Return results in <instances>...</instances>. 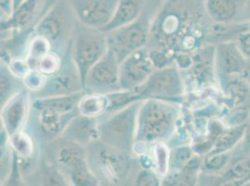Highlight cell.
Here are the masks:
<instances>
[{
	"instance_id": "6da1fadb",
	"label": "cell",
	"mask_w": 250,
	"mask_h": 186,
	"mask_svg": "<svg viewBox=\"0 0 250 186\" xmlns=\"http://www.w3.org/2000/svg\"><path fill=\"white\" fill-rule=\"evenodd\" d=\"M205 0H164L158 7L150 27L146 48L192 54L206 45L211 31ZM212 26V25H211Z\"/></svg>"
},
{
	"instance_id": "7a4b0ae2",
	"label": "cell",
	"mask_w": 250,
	"mask_h": 186,
	"mask_svg": "<svg viewBox=\"0 0 250 186\" xmlns=\"http://www.w3.org/2000/svg\"><path fill=\"white\" fill-rule=\"evenodd\" d=\"M85 93L82 91L32 99L30 113L23 130L31 135L41 146L60 138L70 121L80 114L78 104Z\"/></svg>"
},
{
	"instance_id": "3957f363",
	"label": "cell",
	"mask_w": 250,
	"mask_h": 186,
	"mask_svg": "<svg viewBox=\"0 0 250 186\" xmlns=\"http://www.w3.org/2000/svg\"><path fill=\"white\" fill-rule=\"evenodd\" d=\"M86 150L88 163L100 186L135 185L142 167L133 152L106 145L100 140L90 144Z\"/></svg>"
},
{
	"instance_id": "277c9868",
	"label": "cell",
	"mask_w": 250,
	"mask_h": 186,
	"mask_svg": "<svg viewBox=\"0 0 250 186\" xmlns=\"http://www.w3.org/2000/svg\"><path fill=\"white\" fill-rule=\"evenodd\" d=\"M181 117V104L158 99L142 102L137 114L136 143L147 145L168 143L175 134Z\"/></svg>"
},
{
	"instance_id": "5b68a950",
	"label": "cell",
	"mask_w": 250,
	"mask_h": 186,
	"mask_svg": "<svg viewBox=\"0 0 250 186\" xmlns=\"http://www.w3.org/2000/svg\"><path fill=\"white\" fill-rule=\"evenodd\" d=\"M77 18L67 0H57L32 32V36L46 38L52 52L62 56L68 50L73 36Z\"/></svg>"
},
{
	"instance_id": "8992f818",
	"label": "cell",
	"mask_w": 250,
	"mask_h": 186,
	"mask_svg": "<svg viewBox=\"0 0 250 186\" xmlns=\"http://www.w3.org/2000/svg\"><path fill=\"white\" fill-rule=\"evenodd\" d=\"M143 101L129 104L113 114L99 116V140L106 145L133 152L136 143L137 114Z\"/></svg>"
},
{
	"instance_id": "52a82bcc",
	"label": "cell",
	"mask_w": 250,
	"mask_h": 186,
	"mask_svg": "<svg viewBox=\"0 0 250 186\" xmlns=\"http://www.w3.org/2000/svg\"><path fill=\"white\" fill-rule=\"evenodd\" d=\"M108 51L106 33L77 21L71 39V54L83 86L90 69Z\"/></svg>"
},
{
	"instance_id": "ba28073f",
	"label": "cell",
	"mask_w": 250,
	"mask_h": 186,
	"mask_svg": "<svg viewBox=\"0 0 250 186\" xmlns=\"http://www.w3.org/2000/svg\"><path fill=\"white\" fill-rule=\"evenodd\" d=\"M158 7L154 9L146 6L136 21L106 33L108 49L114 53L120 63L132 53L147 46L151 21Z\"/></svg>"
},
{
	"instance_id": "9c48e42d",
	"label": "cell",
	"mask_w": 250,
	"mask_h": 186,
	"mask_svg": "<svg viewBox=\"0 0 250 186\" xmlns=\"http://www.w3.org/2000/svg\"><path fill=\"white\" fill-rule=\"evenodd\" d=\"M136 92L145 100L158 99L181 104L186 93V84L176 63L156 69Z\"/></svg>"
},
{
	"instance_id": "30bf717a",
	"label": "cell",
	"mask_w": 250,
	"mask_h": 186,
	"mask_svg": "<svg viewBox=\"0 0 250 186\" xmlns=\"http://www.w3.org/2000/svg\"><path fill=\"white\" fill-rule=\"evenodd\" d=\"M84 91L80 72L71 54V44L63 55L61 68L58 72L47 76L45 84L38 93H30L32 99L67 95Z\"/></svg>"
},
{
	"instance_id": "8fae6325",
	"label": "cell",
	"mask_w": 250,
	"mask_h": 186,
	"mask_svg": "<svg viewBox=\"0 0 250 186\" xmlns=\"http://www.w3.org/2000/svg\"><path fill=\"white\" fill-rule=\"evenodd\" d=\"M57 0H22L11 17L1 21V39L11 35L33 31Z\"/></svg>"
},
{
	"instance_id": "7c38bea8",
	"label": "cell",
	"mask_w": 250,
	"mask_h": 186,
	"mask_svg": "<svg viewBox=\"0 0 250 186\" xmlns=\"http://www.w3.org/2000/svg\"><path fill=\"white\" fill-rule=\"evenodd\" d=\"M120 62L109 49L87 74L83 90L87 93L110 94L122 91Z\"/></svg>"
},
{
	"instance_id": "4fadbf2b",
	"label": "cell",
	"mask_w": 250,
	"mask_h": 186,
	"mask_svg": "<svg viewBox=\"0 0 250 186\" xmlns=\"http://www.w3.org/2000/svg\"><path fill=\"white\" fill-rule=\"evenodd\" d=\"M248 61L237 41L218 43L215 52V72L219 86L231 78L243 77Z\"/></svg>"
},
{
	"instance_id": "5bb4252c",
	"label": "cell",
	"mask_w": 250,
	"mask_h": 186,
	"mask_svg": "<svg viewBox=\"0 0 250 186\" xmlns=\"http://www.w3.org/2000/svg\"><path fill=\"white\" fill-rule=\"evenodd\" d=\"M155 70L146 47L132 53L120 64L122 91H136L146 82Z\"/></svg>"
},
{
	"instance_id": "9a60e30c",
	"label": "cell",
	"mask_w": 250,
	"mask_h": 186,
	"mask_svg": "<svg viewBox=\"0 0 250 186\" xmlns=\"http://www.w3.org/2000/svg\"><path fill=\"white\" fill-rule=\"evenodd\" d=\"M79 22L103 29L113 18L119 0H67Z\"/></svg>"
},
{
	"instance_id": "2e32d148",
	"label": "cell",
	"mask_w": 250,
	"mask_h": 186,
	"mask_svg": "<svg viewBox=\"0 0 250 186\" xmlns=\"http://www.w3.org/2000/svg\"><path fill=\"white\" fill-rule=\"evenodd\" d=\"M31 102L30 92L24 89L1 107V127L10 136L24 130L31 109Z\"/></svg>"
},
{
	"instance_id": "e0dca14e",
	"label": "cell",
	"mask_w": 250,
	"mask_h": 186,
	"mask_svg": "<svg viewBox=\"0 0 250 186\" xmlns=\"http://www.w3.org/2000/svg\"><path fill=\"white\" fill-rule=\"evenodd\" d=\"M205 10L214 23L229 24L250 21L249 0H205Z\"/></svg>"
},
{
	"instance_id": "ac0fdd59",
	"label": "cell",
	"mask_w": 250,
	"mask_h": 186,
	"mask_svg": "<svg viewBox=\"0 0 250 186\" xmlns=\"http://www.w3.org/2000/svg\"><path fill=\"white\" fill-rule=\"evenodd\" d=\"M98 124V117H89L79 114L70 121L62 136L87 147L94 141L99 140Z\"/></svg>"
},
{
	"instance_id": "d6986e66",
	"label": "cell",
	"mask_w": 250,
	"mask_h": 186,
	"mask_svg": "<svg viewBox=\"0 0 250 186\" xmlns=\"http://www.w3.org/2000/svg\"><path fill=\"white\" fill-rule=\"evenodd\" d=\"M149 0H119L113 18L102 30L112 31L136 21L145 11Z\"/></svg>"
},
{
	"instance_id": "ffe728a7",
	"label": "cell",
	"mask_w": 250,
	"mask_h": 186,
	"mask_svg": "<svg viewBox=\"0 0 250 186\" xmlns=\"http://www.w3.org/2000/svg\"><path fill=\"white\" fill-rule=\"evenodd\" d=\"M220 89L231 109L245 107L250 103V86L242 76L229 79Z\"/></svg>"
},
{
	"instance_id": "44dd1931",
	"label": "cell",
	"mask_w": 250,
	"mask_h": 186,
	"mask_svg": "<svg viewBox=\"0 0 250 186\" xmlns=\"http://www.w3.org/2000/svg\"><path fill=\"white\" fill-rule=\"evenodd\" d=\"M219 176L224 185H234L236 183H246L250 180V154L244 153L233 156L226 169ZM244 185V184H243Z\"/></svg>"
},
{
	"instance_id": "7402d4cb",
	"label": "cell",
	"mask_w": 250,
	"mask_h": 186,
	"mask_svg": "<svg viewBox=\"0 0 250 186\" xmlns=\"http://www.w3.org/2000/svg\"><path fill=\"white\" fill-rule=\"evenodd\" d=\"M9 143L20 160L33 159L42 155V146L25 130L11 135Z\"/></svg>"
},
{
	"instance_id": "603a6c76",
	"label": "cell",
	"mask_w": 250,
	"mask_h": 186,
	"mask_svg": "<svg viewBox=\"0 0 250 186\" xmlns=\"http://www.w3.org/2000/svg\"><path fill=\"white\" fill-rule=\"evenodd\" d=\"M21 77L11 72L9 64L1 60L0 65V106H4L12 97L24 90Z\"/></svg>"
},
{
	"instance_id": "cb8c5ba5",
	"label": "cell",
	"mask_w": 250,
	"mask_h": 186,
	"mask_svg": "<svg viewBox=\"0 0 250 186\" xmlns=\"http://www.w3.org/2000/svg\"><path fill=\"white\" fill-rule=\"evenodd\" d=\"M110 104L107 94L85 93L78 104L79 113L89 117H99L105 114Z\"/></svg>"
},
{
	"instance_id": "d4e9b609",
	"label": "cell",
	"mask_w": 250,
	"mask_h": 186,
	"mask_svg": "<svg viewBox=\"0 0 250 186\" xmlns=\"http://www.w3.org/2000/svg\"><path fill=\"white\" fill-rule=\"evenodd\" d=\"M247 122L235 126H228L224 131L219 135L211 153H225L233 151L242 143Z\"/></svg>"
},
{
	"instance_id": "484cf974",
	"label": "cell",
	"mask_w": 250,
	"mask_h": 186,
	"mask_svg": "<svg viewBox=\"0 0 250 186\" xmlns=\"http://www.w3.org/2000/svg\"><path fill=\"white\" fill-rule=\"evenodd\" d=\"M233 151L225 153L209 152L203 158L202 170L205 172V174L220 175L229 165L233 156Z\"/></svg>"
},
{
	"instance_id": "4316f807",
	"label": "cell",
	"mask_w": 250,
	"mask_h": 186,
	"mask_svg": "<svg viewBox=\"0 0 250 186\" xmlns=\"http://www.w3.org/2000/svg\"><path fill=\"white\" fill-rule=\"evenodd\" d=\"M50 52H52V46L50 42L40 36H32L25 58L30 69H37L39 62Z\"/></svg>"
},
{
	"instance_id": "83f0119b",
	"label": "cell",
	"mask_w": 250,
	"mask_h": 186,
	"mask_svg": "<svg viewBox=\"0 0 250 186\" xmlns=\"http://www.w3.org/2000/svg\"><path fill=\"white\" fill-rule=\"evenodd\" d=\"M151 155L154 162V169L159 176L164 179L170 171L171 149L166 142H159L152 145Z\"/></svg>"
},
{
	"instance_id": "f1b7e54d",
	"label": "cell",
	"mask_w": 250,
	"mask_h": 186,
	"mask_svg": "<svg viewBox=\"0 0 250 186\" xmlns=\"http://www.w3.org/2000/svg\"><path fill=\"white\" fill-rule=\"evenodd\" d=\"M110 104L105 114L103 115H108L124 109L129 104H133L138 101L145 100L139 93L136 91H120L117 93L107 94Z\"/></svg>"
},
{
	"instance_id": "f546056e",
	"label": "cell",
	"mask_w": 250,
	"mask_h": 186,
	"mask_svg": "<svg viewBox=\"0 0 250 186\" xmlns=\"http://www.w3.org/2000/svg\"><path fill=\"white\" fill-rule=\"evenodd\" d=\"M62 60L63 56L52 51L47 55H45L41 60V62H39L37 70H39L46 76H50L59 71L62 66Z\"/></svg>"
},
{
	"instance_id": "4dcf8cb0",
	"label": "cell",
	"mask_w": 250,
	"mask_h": 186,
	"mask_svg": "<svg viewBox=\"0 0 250 186\" xmlns=\"http://www.w3.org/2000/svg\"><path fill=\"white\" fill-rule=\"evenodd\" d=\"M46 78L47 76L44 75L39 70L31 69L21 79L24 85V88L27 91H29L32 94V93H38L39 91L42 90L46 81Z\"/></svg>"
},
{
	"instance_id": "1f68e13d",
	"label": "cell",
	"mask_w": 250,
	"mask_h": 186,
	"mask_svg": "<svg viewBox=\"0 0 250 186\" xmlns=\"http://www.w3.org/2000/svg\"><path fill=\"white\" fill-rule=\"evenodd\" d=\"M161 183H163V179L154 168L141 167L136 175L134 186H161Z\"/></svg>"
},
{
	"instance_id": "d6a6232c",
	"label": "cell",
	"mask_w": 250,
	"mask_h": 186,
	"mask_svg": "<svg viewBox=\"0 0 250 186\" xmlns=\"http://www.w3.org/2000/svg\"><path fill=\"white\" fill-rule=\"evenodd\" d=\"M7 63L9 64L11 72L21 78L31 70L25 59H11Z\"/></svg>"
},
{
	"instance_id": "836d02e7",
	"label": "cell",
	"mask_w": 250,
	"mask_h": 186,
	"mask_svg": "<svg viewBox=\"0 0 250 186\" xmlns=\"http://www.w3.org/2000/svg\"><path fill=\"white\" fill-rule=\"evenodd\" d=\"M245 56L250 59V30L243 33L236 40Z\"/></svg>"
},
{
	"instance_id": "e575fe53",
	"label": "cell",
	"mask_w": 250,
	"mask_h": 186,
	"mask_svg": "<svg viewBox=\"0 0 250 186\" xmlns=\"http://www.w3.org/2000/svg\"><path fill=\"white\" fill-rule=\"evenodd\" d=\"M241 146V151L244 153L250 154V115L248 122H247V127H246V131L243 138L242 143L240 144Z\"/></svg>"
},
{
	"instance_id": "d590c367",
	"label": "cell",
	"mask_w": 250,
	"mask_h": 186,
	"mask_svg": "<svg viewBox=\"0 0 250 186\" xmlns=\"http://www.w3.org/2000/svg\"><path fill=\"white\" fill-rule=\"evenodd\" d=\"M243 77L246 79V81L249 83V85L250 86V59H249V61H248L247 68H246V71H245Z\"/></svg>"
},
{
	"instance_id": "8d00e7d4",
	"label": "cell",
	"mask_w": 250,
	"mask_h": 186,
	"mask_svg": "<svg viewBox=\"0 0 250 186\" xmlns=\"http://www.w3.org/2000/svg\"><path fill=\"white\" fill-rule=\"evenodd\" d=\"M248 13H249V19L250 21V0H249V6H248Z\"/></svg>"
}]
</instances>
